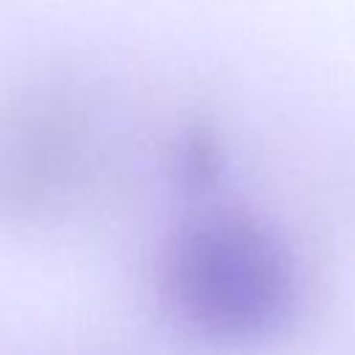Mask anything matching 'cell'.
Here are the masks:
<instances>
[{
  "mask_svg": "<svg viewBox=\"0 0 355 355\" xmlns=\"http://www.w3.org/2000/svg\"><path fill=\"white\" fill-rule=\"evenodd\" d=\"M161 291L169 313L191 336L247 344L269 336L288 316L294 266L283 241L261 219L208 211L169 239Z\"/></svg>",
  "mask_w": 355,
  "mask_h": 355,
  "instance_id": "6da1fadb",
  "label": "cell"
}]
</instances>
